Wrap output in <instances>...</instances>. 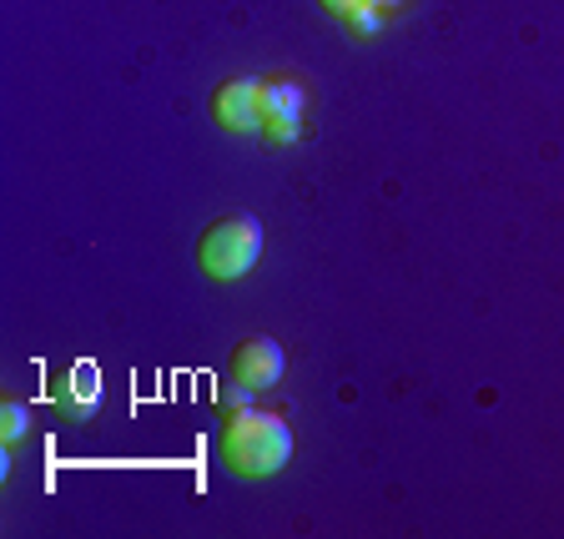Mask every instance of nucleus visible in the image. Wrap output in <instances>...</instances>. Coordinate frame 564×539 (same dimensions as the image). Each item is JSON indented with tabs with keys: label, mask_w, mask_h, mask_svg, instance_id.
I'll return each instance as SVG.
<instances>
[{
	"label": "nucleus",
	"mask_w": 564,
	"mask_h": 539,
	"mask_svg": "<svg viewBox=\"0 0 564 539\" xmlns=\"http://www.w3.org/2000/svg\"><path fill=\"white\" fill-rule=\"evenodd\" d=\"M303 111H307V91L297 76L262 82V137L272 147H288V141L303 137Z\"/></svg>",
	"instance_id": "nucleus-3"
},
{
	"label": "nucleus",
	"mask_w": 564,
	"mask_h": 539,
	"mask_svg": "<svg viewBox=\"0 0 564 539\" xmlns=\"http://www.w3.org/2000/svg\"><path fill=\"white\" fill-rule=\"evenodd\" d=\"M368 6H378V11H393V6H409V0H368Z\"/></svg>",
	"instance_id": "nucleus-11"
},
{
	"label": "nucleus",
	"mask_w": 564,
	"mask_h": 539,
	"mask_svg": "<svg viewBox=\"0 0 564 539\" xmlns=\"http://www.w3.org/2000/svg\"><path fill=\"white\" fill-rule=\"evenodd\" d=\"M262 258V227L258 217H223L197 237V268L212 282H237L258 268Z\"/></svg>",
	"instance_id": "nucleus-2"
},
{
	"label": "nucleus",
	"mask_w": 564,
	"mask_h": 539,
	"mask_svg": "<svg viewBox=\"0 0 564 539\" xmlns=\"http://www.w3.org/2000/svg\"><path fill=\"white\" fill-rule=\"evenodd\" d=\"M343 21H348L352 35H378V31H383V11H378V6H368V0L352 15H343Z\"/></svg>",
	"instance_id": "nucleus-9"
},
{
	"label": "nucleus",
	"mask_w": 564,
	"mask_h": 539,
	"mask_svg": "<svg viewBox=\"0 0 564 539\" xmlns=\"http://www.w3.org/2000/svg\"><path fill=\"white\" fill-rule=\"evenodd\" d=\"M252 394H258V388H247V384H237V378H227V384L217 388V413H223V419H232V413L252 409Z\"/></svg>",
	"instance_id": "nucleus-8"
},
{
	"label": "nucleus",
	"mask_w": 564,
	"mask_h": 539,
	"mask_svg": "<svg viewBox=\"0 0 564 539\" xmlns=\"http://www.w3.org/2000/svg\"><path fill=\"white\" fill-rule=\"evenodd\" d=\"M317 6H323L328 15H352L358 6H364V0H317Z\"/></svg>",
	"instance_id": "nucleus-10"
},
{
	"label": "nucleus",
	"mask_w": 564,
	"mask_h": 539,
	"mask_svg": "<svg viewBox=\"0 0 564 539\" xmlns=\"http://www.w3.org/2000/svg\"><path fill=\"white\" fill-rule=\"evenodd\" d=\"M212 117H217L223 131H237V137L262 131V82H252V76H227V82L212 91Z\"/></svg>",
	"instance_id": "nucleus-4"
},
{
	"label": "nucleus",
	"mask_w": 564,
	"mask_h": 539,
	"mask_svg": "<svg viewBox=\"0 0 564 539\" xmlns=\"http://www.w3.org/2000/svg\"><path fill=\"white\" fill-rule=\"evenodd\" d=\"M51 403H61V409L76 413V419H91L96 403H101V374H96V364L76 358V364L61 368V374L51 378Z\"/></svg>",
	"instance_id": "nucleus-6"
},
{
	"label": "nucleus",
	"mask_w": 564,
	"mask_h": 539,
	"mask_svg": "<svg viewBox=\"0 0 564 539\" xmlns=\"http://www.w3.org/2000/svg\"><path fill=\"white\" fill-rule=\"evenodd\" d=\"M282 368H288V358H282L278 338H242L232 348V358H227V378H237V384L247 388H272L282 378Z\"/></svg>",
	"instance_id": "nucleus-5"
},
{
	"label": "nucleus",
	"mask_w": 564,
	"mask_h": 539,
	"mask_svg": "<svg viewBox=\"0 0 564 539\" xmlns=\"http://www.w3.org/2000/svg\"><path fill=\"white\" fill-rule=\"evenodd\" d=\"M31 434V409L21 399H6L0 403V444H21Z\"/></svg>",
	"instance_id": "nucleus-7"
},
{
	"label": "nucleus",
	"mask_w": 564,
	"mask_h": 539,
	"mask_svg": "<svg viewBox=\"0 0 564 539\" xmlns=\"http://www.w3.org/2000/svg\"><path fill=\"white\" fill-rule=\"evenodd\" d=\"M223 464L237 479H268L293 459V429L282 413L242 409L223 423Z\"/></svg>",
	"instance_id": "nucleus-1"
}]
</instances>
